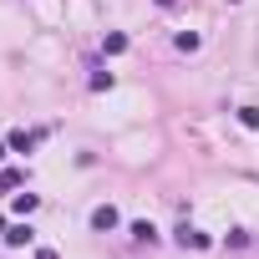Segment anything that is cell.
<instances>
[{
	"label": "cell",
	"mask_w": 259,
	"mask_h": 259,
	"mask_svg": "<svg viewBox=\"0 0 259 259\" xmlns=\"http://www.w3.org/2000/svg\"><path fill=\"white\" fill-rule=\"evenodd\" d=\"M92 229H97V234H107V229H117V208H112V203H102V208H92Z\"/></svg>",
	"instance_id": "obj_1"
},
{
	"label": "cell",
	"mask_w": 259,
	"mask_h": 259,
	"mask_svg": "<svg viewBox=\"0 0 259 259\" xmlns=\"http://www.w3.org/2000/svg\"><path fill=\"white\" fill-rule=\"evenodd\" d=\"M178 239H183V244H193V249H208V234H198L193 224H183V229H178Z\"/></svg>",
	"instance_id": "obj_2"
},
{
	"label": "cell",
	"mask_w": 259,
	"mask_h": 259,
	"mask_svg": "<svg viewBox=\"0 0 259 259\" xmlns=\"http://www.w3.org/2000/svg\"><path fill=\"white\" fill-rule=\"evenodd\" d=\"M36 138H41V133H11V148H16V153H31Z\"/></svg>",
	"instance_id": "obj_3"
},
{
	"label": "cell",
	"mask_w": 259,
	"mask_h": 259,
	"mask_svg": "<svg viewBox=\"0 0 259 259\" xmlns=\"http://www.w3.org/2000/svg\"><path fill=\"white\" fill-rule=\"evenodd\" d=\"M133 239H143V244H153V239H158V229H153L148 219H138V224H133Z\"/></svg>",
	"instance_id": "obj_4"
},
{
	"label": "cell",
	"mask_w": 259,
	"mask_h": 259,
	"mask_svg": "<svg viewBox=\"0 0 259 259\" xmlns=\"http://www.w3.org/2000/svg\"><path fill=\"white\" fill-rule=\"evenodd\" d=\"M6 244H11V249H21V244H31V229H26V224H16V229L6 234Z\"/></svg>",
	"instance_id": "obj_5"
},
{
	"label": "cell",
	"mask_w": 259,
	"mask_h": 259,
	"mask_svg": "<svg viewBox=\"0 0 259 259\" xmlns=\"http://www.w3.org/2000/svg\"><path fill=\"white\" fill-rule=\"evenodd\" d=\"M36 203H41L36 193H16V213H36Z\"/></svg>",
	"instance_id": "obj_6"
},
{
	"label": "cell",
	"mask_w": 259,
	"mask_h": 259,
	"mask_svg": "<svg viewBox=\"0 0 259 259\" xmlns=\"http://www.w3.org/2000/svg\"><path fill=\"white\" fill-rule=\"evenodd\" d=\"M117 51H127V36H122V31H112V36H107V56H117Z\"/></svg>",
	"instance_id": "obj_7"
},
{
	"label": "cell",
	"mask_w": 259,
	"mask_h": 259,
	"mask_svg": "<svg viewBox=\"0 0 259 259\" xmlns=\"http://www.w3.org/2000/svg\"><path fill=\"white\" fill-rule=\"evenodd\" d=\"M239 122L244 127H259V107H239Z\"/></svg>",
	"instance_id": "obj_8"
},
{
	"label": "cell",
	"mask_w": 259,
	"mask_h": 259,
	"mask_svg": "<svg viewBox=\"0 0 259 259\" xmlns=\"http://www.w3.org/2000/svg\"><path fill=\"white\" fill-rule=\"evenodd\" d=\"M36 259H61V254H56V249H41V254H36Z\"/></svg>",
	"instance_id": "obj_9"
},
{
	"label": "cell",
	"mask_w": 259,
	"mask_h": 259,
	"mask_svg": "<svg viewBox=\"0 0 259 259\" xmlns=\"http://www.w3.org/2000/svg\"><path fill=\"white\" fill-rule=\"evenodd\" d=\"M0 158H6V148H0Z\"/></svg>",
	"instance_id": "obj_10"
}]
</instances>
